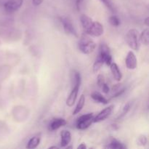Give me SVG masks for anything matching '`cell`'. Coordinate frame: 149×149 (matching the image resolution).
<instances>
[{"mask_svg":"<svg viewBox=\"0 0 149 149\" xmlns=\"http://www.w3.org/2000/svg\"><path fill=\"white\" fill-rule=\"evenodd\" d=\"M79 49L82 53L90 54L94 52L96 48V44L93 39L89 37L88 34H83L78 43Z\"/></svg>","mask_w":149,"mask_h":149,"instance_id":"1","label":"cell"},{"mask_svg":"<svg viewBox=\"0 0 149 149\" xmlns=\"http://www.w3.org/2000/svg\"><path fill=\"white\" fill-rule=\"evenodd\" d=\"M128 46L133 50H138L140 47V35L137 29H132L128 31L125 36Z\"/></svg>","mask_w":149,"mask_h":149,"instance_id":"2","label":"cell"},{"mask_svg":"<svg viewBox=\"0 0 149 149\" xmlns=\"http://www.w3.org/2000/svg\"><path fill=\"white\" fill-rule=\"evenodd\" d=\"M94 113H87L79 116L77 121V128L79 130H85L93 123Z\"/></svg>","mask_w":149,"mask_h":149,"instance_id":"3","label":"cell"},{"mask_svg":"<svg viewBox=\"0 0 149 149\" xmlns=\"http://www.w3.org/2000/svg\"><path fill=\"white\" fill-rule=\"evenodd\" d=\"M98 56L103 60V63L107 65H110L112 63V56L109 47L106 44H101L99 48Z\"/></svg>","mask_w":149,"mask_h":149,"instance_id":"4","label":"cell"},{"mask_svg":"<svg viewBox=\"0 0 149 149\" xmlns=\"http://www.w3.org/2000/svg\"><path fill=\"white\" fill-rule=\"evenodd\" d=\"M103 32H104V28L103 25L98 21H93V23L88 30L85 32V33L95 37H98L103 35Z\"/></svg>","mask_w":149,"mask_h":149,"instance_id":"5","label":"cell"},{"mask_svg":"<svg viewBox=\"0 0 149 149\" xmlns=\"http://www.w3.org/2000/svg\"><path fill=\"white\" fill-rule=\"evenodd\" d=\"M60 20H61V23L63 26L64 31L67 34H71L76 36V37H78V33H77L74 25L72 24L69 19L67 18V17H60Z\"/></svg>","mask_w":149,"mask_h":149,"instance_id":"6","label":"cell"},{"mask_svg":"<svg viewBox=\"0 0 149 149\" xmlns=\"http://www.w3.org/2000/svg\"><path fill=\"white\" fill-rule=\"evenodd\" d=\"M23 0H9L4 3V10L8 13H13L17 11L23 5Z\"/></svg>","mask_w":149,"mask_h":149,"instance_id":"7","label":"cell"},{"mask_svg":"<svg viewBox=\"0 0 149 149\" xmlns=\"http://www.w3.org/2000/svg\"><path fill=\"white\" fill-rule=\"evenodd\" d=\"M113 109V105L109 106V107L105 108V109H103V110H102L100 113H97V116H94V118H93V122L96 123V122H100L104 121L105 119H106L109 116H110Z\"/></svg>","mask_w":149,"mask_h":149,"instance_id":"8","label":"cell"},{"mask_svg":"<svg viewBox=\"0 0 149 149\" xmlns=\"http://www.w3.org/2000/svg\"><path fill=\"white\" fill-rule=\"evenodd\" d=\"M125 64L128 69L134 70L136 68L137 64V58L135 54L132 51H130L127 55L126 60H125Z\"/></svg>","mask_w":149,"mask_h":149,"instance_id":"9","label":"cell"},{"mask_svg":"<svg viewBox=\"0 0 149 149\" xmlns=\"http://www.w3.org/2000/svg\"><path fill=\"white\" fill-rule=\"evenodd\" d=\"M79 85H74L72 86V90L70 93L69 95H68V98L66 100V105L69 107H71L75 103L76 100L77 98V95H78L79 90Z\"/></svg>","mask_w":149,"mask_h":149,"instance_id":"10","label":"cell"},{"mask_svg":"<svg viewBox=\"0 0 149 149\" xmlns=\"http://www.w3.org/2000/svg\"><path fill=\"white\" fill-rule=\"evenodd\" d=\"M61 147L65 148L71 141V134L68 130H62L61 132Z\"/></svg>","mask_w":149,"mask_h":149,"instance_id":"11","label":"cell"},{"mask_svg":"<svg viewBox=\"0 0 149 149\" xmlns=\"http://www.w3.org/2000/svg\"><path fill=\"white\" fill-rule=\"evenodd\" d=\"M66 125V121L62 118H57L53 119L49 125V130L51 131L56 130L61 127H63Z\"/></svg>","mask_w":149,"mask_h":149,"instance_id":"12","label":"cell"},{"mask_svg":"<svg viewBox=\"0 0 149 149\" xmlns=\"http://www.w3.org/2000/svg\"><path fill=\"white\" fill-rule=\"evenodd\" d=\"M110 68L113 79L116 81H120L122 78V74L117 64L115 63H111V64L110 65Z\"/></svg>","mask_w":149,"mask_h":149,"instance_id":"13","label":"cell"},{"mask_svg":"<svg viewBox=\"0 0 149 149\" xmlns=\"http://www.w3.org/2000/svg\"><path fill=\"white\" fill-rule=\"evenodd\" d=\"M41 140V134H38V135H35V136L32 137L28 142L26 148L29 149H33L36 148L39 145Z\"/></svg>","mask_w":149,"mask_h":149,"instance_id":"14","label":"cell"},{"mask_svg":"<svg viewBox=\"0 0 149 149\" xmlns=\"http://www.w3.org/2000/svg\"><path fill=\"white\" fill-rule=\"evenodd\" d=\"M106 148L111 149H125L126 148V146L118 140L115 139V138H111V141H109V143H108V145L106 146Z\"/></svg>","mask_w":149,"mask_h":149,"instance_id":"15","label":"cell"},{"mask_svg":"<svg viewBox=\"0 0 149 149\" xmlns=\"http://www.w3.org/2000/svg\"><path fill=\"white\" fill-rule=\"evenodd\" d=\"M80 20H81V23L82 25L84 32H86L93 23V20H92L91 17L86 15H81V17H80Z\"/></svg>","mask_w":149,"mask_h":149,"instance_id":"16","label":"cell"},{"mask_svg":"<svg viewBox=\"0 0 149 149\" xmlns=\"http://www.w3.org/2000/svg\"><path fill=\"white\" fill-rule=\"evenodd\" d=\"M91 97L95 101L98 102V103H102V104H108L109 103V100L106 98L103 95H102L100 93H93V94L91 95Z\"/></svg>","mask_w":149,"mask_h":149,"instance_id":"17","label":"cell"},{"mask_svg":"<svg viewBox=\"0 0 149 149\" xmlns=\"http://www.w3.org/2000/svg\"><path fill=\"white\" fill-rule=\"evenodd\" d=\"M84 103H85V97H84V95H81L79 97V100L78 103H77V106H76L75 109L73 111V115L78 114L80 111H81V109H83V107L84 106Z\"/></svg>","mask_w":149,"mask_h":149,"instance_id":"18","label":"cell"},{"mask_svg":"<svg viewBox=\"0 0 149 149\" xmlns=\"http://www.w3.org/2000/svg\"><path fill=\"white\" fill-rule=\"evenodd\" d=\"M111 92L112 93H113L112 97H119V96H120L121 95L125 92V88H122V87H121V84H116V85H114L113 87Z\"/></svg>","mask_w":149,"mask_h":149,"instance_id":"19","label":"cell"},{"mask_svg":"<svg viewBox=\"0 0 149 149\" xmlns=\"http://www.w3.org/2000/svg\"><path fill=\"white\" fill-rule=\"evenodd\" d=\"M140 41L142 42L143 45H148L149 44V30L148 29H146L143 31L140 36Z\"/></svg>","mask_w":149,"mask_h":149,"instance_id":"20","label":"cell"},{"mask_svg":"<svg viewBox=\"0 0 149 149\" xmlns=\"http://www.w3.org/2000/svg\"><path fill=\"white\" fill-rule=\"evenodd\" d=\"M81 74L79 72L77 71H73L72 74V86L74 85H79L81 84Z\"/></svg>","mask_w":149,"mask_h":149,"instance_id":"21","label":"cell"},{"mask_svg":"<svg viewBox=\"0 0 149 149\" xmlns=\"http://www.w3.org/2000/svg\"><path fill=\"white\" fill-rule=\"evenodd\" d=\"M103 63H103V60H102L99 56L97 57L95 62L94 65H93V71H94L95 73H97V71L100 69V68L103 66Z\"/></svg>","mask_w":149,"mask_h":149,"instance_id":"22","label":"cell"},{"mask_svg":"<svg viewBox=\"0 0 149 149\" xmlns=\"http://www.w3.org/2000/svg\"><path fill=\"white\" fill-rule=\"evenodd\" d=\"M131 106H132L131 102H128V103H127L124 106L123 109H122V113H121V114L118 116V119H121V118L123 117L124 116H125V115L128 113V111L130 110Z\"/></svg>","mask_w":149,"mask_h":149,"instance_id":"23","label":"cell"},{"mask_svg":"<svg viewBox=\"0 0 149 149\" xmlns=\"http://www.w3.org/2000/svg\"><path fill=\"white\" fill-rule=\"evenodd\" d=\"M100 1H102V2L105 4V6H106L111 13H115V12H116L115 7L114 5H113V2L111 1V0H100Z\"/></svg>","mask_w":149,"mask_h":149,"instance_id":"24","label":"cell"},{"mask_svg":"<svg viewBox=\"0 0 149 149\" xmlns=\"http://www.w3.org/2000/svg\"><path fill=\"white\" fill-rule=\"evenodd\" d=\"M109 23L113 26L117 27L120 25V20L116 15H112L109 17Z\"/></svg>","mask_w":149,"mask_h":149,"instance_id":"25","label":"cell"},{"mask_svg":"<svg viewBox=\"0 0 149 149\" xmlns=\"http://www.w3.org/2000/svg\"><path fill=\"white\" fill-rule=\"evenodd\" d=\"M138 142L139 143L140 146H145L147 143V138L146 135H141L138 137Z\"/></svg>","mask_w":149,"mask_h":149,"instance_id":"26","label":"cell"},{"mask_svg":"<svg viewBox=\"0 0 149 149\" xmlns=\"http://www.w3.org/2000/svg\"><path fill=\"white\" fill-rule=\"evenodd\" d=\"M97 85H98V87H100H100H101V86L105 83L104 77H103L102 74H99V75L97 76Z\"/></svg>","mask_w":149,"mask_h":149,"instance_id":"27","label":"cell"},{"mask_svg":"<svg viewBox=\"0 0 149 149\" xmlns=\"http://www.w3.org/2000/svg\"><path fill=\"white\" fill-rule=\"evenodd\" d=\"M100 89H101L102 91H103L104 93H106V94H108V93L110 92V88H109V85H108L106 82H105L104 84L100 87Z\"/></svg>","mask_w":149,"mask_h":149,"instance_id":"28","label":"cell"},{"mask_svg":"<svg viewBox=\"0 0 149 149\" xmlns=\"http://www.w3.org/2000/svg\"><path fill=\"white\" fill-rule=\"evenodd\" d=\"M44 0H32V3L34 6H39L43 2Z\"/></svg>","mask_w":149,"mask_h":149,"instance_id":"29","label":"cell"},{"mask_svg":"<svg viewBox=\"0 0 149 149\" xmlns=\"http://www.w3.org/2000/svg\"><path fill=\"white\" fill-rule=\"evenodd\" d=\"M82 1L83 0H76V6H77V9L78 10H80V6H81Z\"/></svg>","mask_w":149,"mask_h":149,"instance_id":"30","label":"cell"},{"mask_svg":"<svg viewBox=\"0 0 149 149\" xmlns=\"http://www.w3.org/2000/svg\"><path fill=\"white\" fill-rule=\"evenodd\" d=\"M77 148L78 149H85V148H87V146H86V145L84 143H81L78 147H77Z\"/></svg>","mask_w":149,"mask_h":149,"instance_id":"31","label":"cell"},{"mask_svg":"<svg viewBox=\"0 0 149 149\" xmlns=\"http://www.w3.org/2000/svg\"><path fill=\"white\" fill-rule=\"evenodd\" d=\"M144 23H145L146 25L147 26H149V17H146V18L145 19V21H144Z\"/></svg>","mask_w":149,"mask_h":149,"instance_id":"32","label":"cell"},{"mask_svg":"<svg viewBox=\"0 0 149 149\" xmlns=\"http://www.w3.org/2000/svg\"><path fill=\"white\" fill-rule=\"evenodd\" d=\"M49 148H58V147H56V146H52V147H49Z\"/></svg>","mask_w":149,"mask_h":149,"instance_id":"33","label":"cell"}]
</instances>
